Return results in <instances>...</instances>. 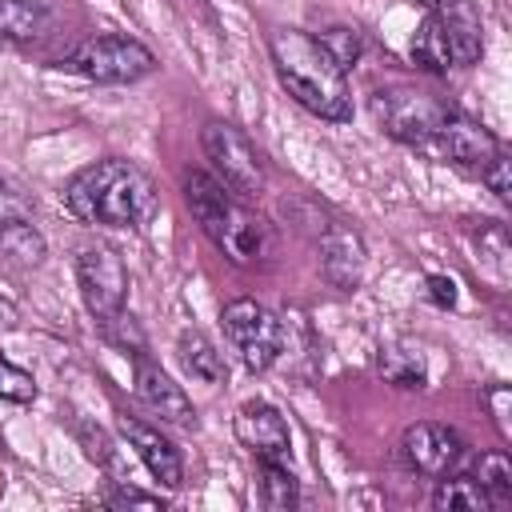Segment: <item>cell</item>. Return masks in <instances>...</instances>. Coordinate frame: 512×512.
<instances>
[{"instance_id": "cell-1", "label": "cell", "mask_w": 512, "mask_h": 512, "mask_svg": "<svg viewBox=\"0 0 512 512\" xmlns=\"http://www.w3.org/2000/svg\"><path fill=\"white\" fill-rule=\"evenodd\" d=\"M64 208L92 228H140L156 212V184L152 176L124 160V156H104L88 168H80L64 192Z\"/></svg>"}, {"instance_id": "cell-2", "label": "cell", "mask_w": 512, "mask_h": 512, "mask_svg": "<svg viewBox=\"0 0 512 512\" xmlns=\"http://www.w3.org/2000/svg\"><path fill=\"white\" fill-rule=\"evenodd\" d=\"M268 56L284 84V92L320 120L344 124L352 120V92L348 72L324 52V44L304 28H272Z\"/></svg>"}, {"instance_id": "cell-3", "label": "cell", "mask_w": 512, "mask_h": 512, "mask_svg": "<svg viewBox=\"0 0 512 512\" xmlns=\"http://www.w3.org/2000/svg\"><path fill=\"white\" fill-rule=\"evenodd\" d=\"M184 204L192 212V220L200 224V232L240 268L260 264L272 248V232L264 224L260 212L248 208V200H240L236 192H228L212 172L192 168L184 172Z\"/></svg>"}, {"instance_id": "cell-4", "label": "cell", "mask_w": 512, "mask_h": 512, "mask_svg": "<svg viewBox=\"0 0 512 512\" xmlns=\"http://www.w3.org/2000/svg\"><path fill=\"white\" fill-rule=\"evenodd\" d=\"M60 64L72 68L84 80H96V84H132V80H144L156 68V56L132 36L92 32L80 44H72Z\"/></svg>"}, {"instance_id": "cell-5", "label": "cell", "mask_w": 512, "mask_h": 512, "mask_svg": "<svg viewBox=\"0 0 512 512\" xmlns=\"http://www.w3.org/2000/svg\"><path fill=\"white\" fill-rule=\"evenodd\" d=\"M372 116L376 124L412 148H428V140L436 136V128L444 124V116L452 112L436 92H424L416 84H384L372 92Z\"/></svg>"}, {"instance_id": "cell-6", "label": "cell", "mask_w": 512, "mask_h": 512, "mask_svg": "<svg viewBox=\"0 0 512 512\" xmlns=\"http://www.w3.org/2000/svg\"><path fill=\"white\" fill-rule=\"evenodd\" d=\"M200 148L208 156V168L212 176L236 192L240 200H256L264 192V164H260V152L256 144L228 120H208L204 132H200Z\"/></svg>"}, {"instance_id": "cell-7", "label": "cell", "mask_w": 512, "mask_h": 512, "mask_svg": "<svg viewBox=\"0 0 512 512\" xmlns=\"http://www.w3.org/2000/svg\"><path fill=\"white\" fill-rule=\"evenodd\" d=\"M220 324H224V340L232 344V352L240 356V364L248 372H268L280 360L284 324L264 304H256L252 296L228 300L224 312H220Z\"/></svg>"}, {"instance_id": "cell-8", "label": "cell", "mask_w": 512, "mask_h": 512, "mask_svg": "<svg viewBox=\"0 0 512 512\" xmlns=\"http://www.w3.org/2000/svg\"><path fill=\"white\" fill-rule=\"evenodd\" d=\"M76 284H80L84 308L92 312L96 324L112 320L128 304V268H124V256L112 244H104V240L80 248V256H76Z\"/></svg>"}, {"instance_id": "cell-9", "label": "cell", "mask_w": 512, "mask_h": 512, "mask_svg": "<svg viewBox=\"0 0 512 512\" xmlns=\"http://www.w3.org/2000/svg\"><path fill=\"white\" fill-rule=\"evenodd\" d=\"M400 452H404V460H408L412 472L440 480V476H448V472H456L464 464V452L468 448H464V436L456 428L436 424V420H420V424H408L404 428Z\"/></svg>"}, {"instance_id": "cell-10", "label": "cell", "mask_w": 512, "mask_h": 512, "mask_svg": "<svg viewBox=\"0 0 512 512\" xmlns=\"http://www.w3.org/2000/svg\"><path fill=\"white\" fill-rule=\"evenodd\" d=\"M132 384H136L140 404H144L152 416H160V420L172 424V428H196V408H192L188 392H184L148 352H136V356H132Z\"/></svg>"}, {"instance_id": "cell-11", "label": "cell", "mask_w": 512, "mask_h": 512, "mask_svg": "<svg viewBox=\"0 0 512 512\" xmlns=\"http://www.w3.org/2000/svg\"><path fill=\"white\" fill-rule=\"evenodd\" d=\"M424 152H432L436 160H448V164H460V168H476L480 172L500 152V140L484 124H476V120H468L464 112L452 108L444 116V124L436 128V136L428 140Z\"/></svg>"}, {"instance_id": "cell-12", "label": "cell", "mask_w": 512, "mask_h": 512, "mask_svg": "<svg viewBox=\"0 0 512 512\" xmlns=\"http://www.w3.org/2000/svg\"><path fill=\"white\" fill-rule=\"evenodd\" d=\"M0 252L20 260V264H40L44 252H48L28 196L4 172H0Z\"/></svg>"}, {"instance_id": "cell-13", "label": "cell", "mask_w": 512, "mask_h": 512, "mask_svg": "<svg viewBox=\"0 0 512 512\" xmlns=\"http://www.w3.org/2000/svg\"><path fill=\"white\" fill-rule=\"evenodd\" d=\"M236 440L256 456V460H288L292 436L288 420L280 416L276 404L268 400H244L236 408Z\"/></svg>"}, {"instance_id": "cell-14", "label": "cell", "mask_w": 512, "mask_h": 512, "mask_svg": "<svg viewBox=\"0 0 512 512\" xmlns=\"http://www.w3.org/2000/svg\"><path fill=\"white\" fill-rule=\"evenodd\" d=\"M120 436L128 440V448L140 456V464L164 484V488H180L184 484V456L180 448L152 424L136 420V416H120Z\"/></svg>"}, {"instance_id": "cell-15", "label": "cell", "mask_w": 512, "mask_h": 512, "mask_svg": "<svg viewBox=\"0 0 512 512\" xmlns=\"http://www.w3.org/2000/svg\"><path fill=\"white\" fill-rule=\"evenodd\" d=\"M420 4L440 20L456 68H468L484 56V24L472 0H420Z\"/></svg>"}, {"instance_id": "cell-16", "label": "cell", "mask_w": 512, "mask_h": 512, "mask_svg": "<svg viewBox=\"0 0 512 512\" xmlns=\"http://www.w3.org/2000/svg\"><path fill=\"white\" fill-rule=\"evenodd\" d=\"M364 256L368 252H364V240H360L356 228H348L340 220L324 224V232H320V268H324L332 288L352 292L364 276Z\"/></svg>"}, {"instance_id": "cell-17", "label": "cell", "mask_w": 512, "mask_h": 512, "mask_svg": "<svg viewBox=\"0 0 512 512\" xmlns=\"http://www.w3.org/2000/svg\"><path fill=\"white\" fill-rule=\"evenodd\" d=\"M60 24V8L52 0H0V40L4 44H44Z\"/></svg>"}, {"instance_id": "cell-18", "label": "cell", "mask_w": 512, "mask_h": 512, "mask_svg": "<svg viewBox=\"0 0 512 512\" xmlns=\"http://www.w3.org/2000/svg\"><path fill=\"white\" fill-rule=\"evenodd\" d=\"M176 356H180V368L192 376V380H200V384H220L224 376H228V364H224V356H220V348L204 336V332H180V340H176Z\"/></svg>"}, {"instance_id": "cell-19", "label": "cell", "mask_w": 512, "mask_h": 512, "mask_svg": "<svg viewBox=\"0 0 512 512\" xmlns=\"http://www.w3.org/2000/svg\"><path fill=\"white\" fill-rule=\"evenodd\" d=\"M376 372H380L388 384H396V388H424V380H428V364H424L420 348H408V344H388V348H380Z\"/></svg>"}, {"instance_id": "cell-20", "label": "cell", "mask_w": 512, "mask_h": 512, "mask_svg": "<svg viewBox=\"0 0 512 512\" xmlns=\"http://www.w3.org/2000/svg\"><path fill=\"white\" fill-rule=\"evenodd\" d=\"M432 508H440V512H484V508H492V500H488V492L464 472H448V476H440L436 480V492H432Z\"/></svg>"}, {"instance_id": "cell-21", "label": "cell", "mask_w": 512, "mask_h": 512, "mask_svg": "<svg viewBox=\"0 0 512 512\" xmlns=\"http://www.w3.org/2000/svg\"><path fill=\"white\" fill-rule=\"evenodd\" d=\"M468 476L488 492L492 508H500V504L512 500V460H508V452H500V448L480 452V456L472 460V472H468Z\"/></svg>"}, {"instance_id": "cell-22", "label": "cell", "mask_w": 512, "mask_h": 512, "mask_svg": "<svg viewBox=\"0 0 512 512\" xmlns=\"http://www.w3.org/2000/svg\"><path fill=\"white\" fill-rule=\"evenodd\" d=\"M412 60H416L424 72H448V68H456V64H452L448 36H444V28H440V20H436L432 12L420 20V28H416V36H412Z\"/></svg>"}, {"instance_id": "cell-23", "label": "cell", "mask_w": 512, "mask_h": 512, "mask_svg": "<svg viewBox=\"0 0 512 512\" xmlns=\"http://www.w3.org/2000/svg\"><path fill=\"white\" fill-rule=\"evenodd\" d=\"M260 500L264 508H296L300 480L292 476L288 460H260Z\"/></svg>"}, {"instance_id": "cell-24", "label": "cell", "mask_w": 512, "mask_h": 512, "mask_svg": "<svg viewBox=\"0 0 512 512\" xmlns=\"http://www.w3.org/2000/svg\"><path fill=\"white\" fill-rule=\"evenodd\" d=\"M316 40L324 44V52H328L344 72L364 56V36H360L356 28H348V24H332V28H324Z\"/></svg>"}, {"instance_id": "cell-25", "label": "cell", "mask_w": 512, "mask_h": 512, "mask_svg": "<svg viewBox=\"0 0 512 512\" xmlns=\"http://www.w3.org/2000/svg\"><path fill=\"white\" fill-rule=\"evenodd\" d=\"M36 396H40L36 376L24 372V368H16L8 356H0V400H8V404H32Z\"/></svg>"}, {"instance_id": "cell-26", "label": "cell", "mask_w": 512, "mask_h": 512, "mask_svg": "<svg viewBox=\"0 0 512 512\" xmlns=\"http://www.w3.org/2000/svg\"><path fill=\"white\" fill-rule=\"evenodd\" d=\"M480 180L492 188V196L500 200V204H508L512 200V160H508V152L500 148L484 168H480Z\"/></svg>"}, {"instance_id": "cell-27", "label": "cell", "mask_w": 512, "mask_h": 512, "mask_svg": "<svg viewBox=\"0 0 512 512\" xmlns=\"http://www.w3.org/2000/svg\"><path fill=\"white\" fill-rule=\"evenodd\" d=\"M104 504H112V508H164V496H160V492H140V488L120 484V488H112V492L104 496Z\"/></svg>"}, {"instance_id": "cell-28", "label": "cell", "mask_w": 512, "mask_h": 512, "mask_svg": "<svg viewBox=\"0 0 512 512\" xmlns=\"http://www.w3.org/2000/svg\"><path fill=\"white\" fill-rule=\"evenodd\" d=\"M428 296L436 308H452L456 304V284L452 276H428Z\"/></svg>"}]
</instances>
